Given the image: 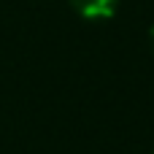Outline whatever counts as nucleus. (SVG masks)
Masks as SVG:
<instances>
[{
  "label": "nucleus",
  "mask_w": 154,
  "mask_h": 154,
  "mask_svg": "<svg viewBox=\"0 0 154 154\" xmlns=\"http://www.w3.org/2000/svg\"><path fill=\"white\" fill-rule=\"evenodd\" d=\"M152 154H154V149H152Z\"/></svg>",
  "instance_id": "obj_3"
},
{
  "label": "nucleus",
  "mask_w": 154,
  "mask_h": 154,
  "mask_svg": "<svg viewBox=\"0 0 154 154\" xmlns=\"http://www.w3.org/2000/svg\"><path fill=\"white\" fill-rule=\"evenodd\" d=\"M68 3L84 19H111L119 0H68Z\"/></svg>",
  "instance_id": "obj_1"
},
{
  "label": "nucleus",
  "mask_w": 154,
  "mask_h": 154,
  "mask_svg": "<svg viewBox=\"0 0 154 154\" xmlns=\"http://www.w3.org/2000/svg\"><path fill=\"white\" fill-rule=\"evenodd\" d=\"M149 46H152V54H154V24H152V30H149Z\"/></svg>",
  "instance_id": "obj_2"
}]
</instances>
